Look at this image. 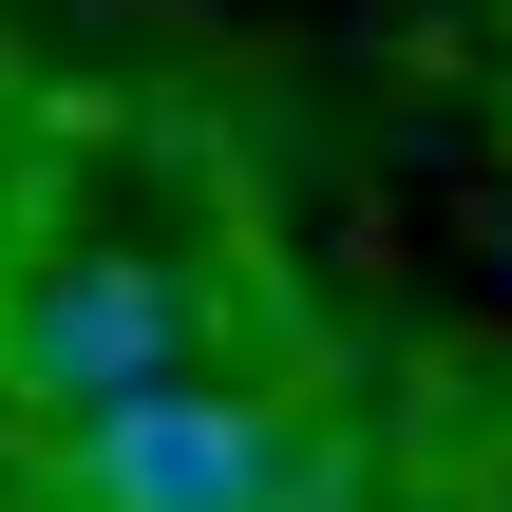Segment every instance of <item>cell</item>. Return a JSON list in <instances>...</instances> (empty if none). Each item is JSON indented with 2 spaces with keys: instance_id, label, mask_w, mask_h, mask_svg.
<instances>
[{
  "instance_id": "obj_2",
  "label": "cell",
  "mask_w": 512,
  "mask_h": 512,
  "mask_svg": "<svg viewBox=\"0 0 512 512\" xmlns=\"http://www.w3.org/2000/svg\"><path fill=\"white\" fill-rule=\"evenodd\" d=\"M171 361H190V285L152 247H57L0 304V399H38V418H95V399H133Z\"/></svg>"
},
{
  "instance_id": "obj_1",
  "label": "cell",
  "mask_w": 512,
  "mask_h": 512,
  "mask_svg": "<svg viewBox=\"0 0 512 512\" xmlns=\"http://www.w3.org/2000/svg\"><path fill=\"white\" fill-rule=\"evenodd\" d=\"M57 512H323V437L171 361V380L57 418Z\"/></svg>"
}]
</instances>
